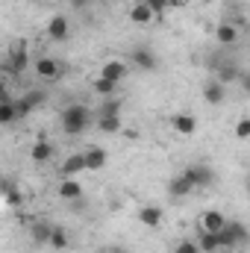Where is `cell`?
<instances>
[{
    "instance_id": "cell-1",
    "label": "cell",
    "mask_w": 250,
    "mask_h": 253,
    "mask_svg": "<svg viewBox=\"0 0 250 253\" xmlns=\"http://www.w3.org/2000/svg\"><path fill=\"white\" fill-rule=\"evenodd\" d=\"M88 126V109L83 103H71L62 109V129L68 135H83Z\"/></svg>"
},
{
    "instance_id": "cell-2",
    "label": "cell",
    "mask_w": 250,
    "mask_h": 253,
    "mask_svg": "<svg viewBox=\"0 0 250 253\" xmlns=\"http://www.w3.org/2000/svg\"><path fill=\"white\" fill-rule=\"evenodd\" d=\"M218 245L224 251H233V248H245L248 245V227L242 221H227L221 230H218Z\"/></svg>"
},
{
    "instance_id": "cell-3",
    "label": "cell",
    "mask_w": 250,
    "mask_h": 253,
    "mask_svg": "<svg viewBox=\"0 0 250 253\" xmlns=\"http://www.w3.org/2000/svg\"><path fill=\"white\" fill-rule=\"evenodd\" d=\"M183 177H186L194 189L212 186V180H215V177H212V168H206V165H188L186 171H183Z\"/></svg>"
},
{
    "instance_id": "cell-4",
    "label": "cell",
    "mask_w": 250,
    "mask_h": 253,
    "mask_svg": "<svg viewBox=\"0 0 250 253\" xmlns=\"http://www.w3.org/2000/svg\"><path fill=\"white\" fill-rule=\"evenodd\" d=\"M197 221H200V224H197V230H203V233H218V230L227 224V215H224V212H218V209H206Z\"/></svg>"
},
{
    "instance_id": "cell-5",
    "label": "cell",
    "mask_w": 250,
    "mask_h": 253,
    "mask_svg": "<svg viewBox=\"0 0 250 253\" xmlns=\"http://www.w3.org/2000/svg\"><path fill=\"white\" fill-rule=\"evenodd\" d=\"M27 62H30V56H27V44H18V47H12L9 56H6V71H9V74H24Z\"/></svg>"
},
{
    "instance_id": "cell-6",
    "label": "cell",
    "mask_w": 250,
    "mask_h": 253,
    "mask_svg": "<svg viewBox=\"0 0 250 253\" xmlns=\"http://www.w3.org/2000/svg\"><path fill=\"white\" fill-rule=\"evenodd\" d=\"M68 36H71L68 18H65V15H53V18L47 21V39H50V42H65Z\"/></svg>"
},
{
    "instance_id": "cell-7",
    "label": "cell",
    "mask_w": 250,
    "mask_h": 253,
    "mask_svg": "<svg viewBox=\"0 0 250 253\" xmlns=\"http://www.w3.org/2000/svg\"><path fill=\"white\" fill-rule=\"evenodd\" d=\"M203 100H206L209 106H221V103L227 100V85L218 83V80H209V83L203 85Z\"/></svg>"
},
{
    "instance_id": "cell-8",
    "label": "cell",
    "mask_w": 250,
    "mask_h": 253,
    "mask_svg": "<svg viewBox=\"0 0 250 253\" xmlns=\"http://www.w3.org/2000/svg\"><path fill=\"white\" fill-rule=\"evenodd\" d=\"M42 103H44V94H42V91H27L21 100H15V106H18V118H24V115L36 112Z\"/></svg>"
},
{
    "instance_id": "cell-9",
    "label": "cell",
    "mask_w": 250,
    "mask_h": 253,
    "mask_svg": "<svg viewBox=\"0 0 250 253\" xmlns=\"http://www.w3.org/2000/svg\"><path fill=\"white\" fill-rule=\"evenodd\" d=\"M83 162H85V171H100V168H106L109 156H106L103 147H88V150L83 153Z\"/></svg>"
},
{
    "instance_id": "cell-10",
    "label": "cell",
    "mask_w": 250,
    "mask_h": 253,
    "mask_svg": "<svg viewBox=\"0 0 250 253\" xmlns=\"http://www.w3.org/2000/svg\"><path fill=\"white\" fill-rule=\"evenodd\" d=\"M162 215H165L162 206H141V209H138V221H141L144 227H150V230L162 224Z\"/></svg>"
},
{
    "instance_id": "cell-11",
    "label": "cell",
    "mask_w": 250,
    "mask_h": 253,
    "mask_svg": "<svg viewBox=\"0 0 250 253\" xmlns=\"http://www.w3.org/2000/svg\"><path fill=\"white\" fill-rule=\"evenodd\" d=\"M191 191H194V186L188 183V180L183 177V174H177V177H174V180L168 183V194H171L174 200H183V197H188Z\"/></svg>"
},
{
    "instance_id": "cell-12",
    "label": "cell",
    "mask_w": 250,
    "mask_h": 253,
    "mask_svg": "<svg viewBox=\"0 0 250 253\" xmlns=\"http://www.w3.org/2000/svg\"><path fill=\"white\" fill-rule=\"evenodd\" d=\"M100 77L118 85V83H121V80L126 77V65H124V62H118V59H112V62H106V65H103V71H100Z\"/></svg>"
},
{
    "instance_id": "cell-13",
    "label": "cell",
    "mask_w": 250,
    "mask_h": 253,
    "mask_svg": "<svg viewBox=\"0 0 250 253\" xmlns=\"http://www.w3.org/2000/svg\"><path fill=\"white\" fill-rule=\"evenodd\" d=\"M239 36H242V33H239V27H236V24H227V21H224V24H218V27H215V39H218L221 44H236V42H239Z\"/></svg>"
},
{
    "instance_id": "cell-14",
    "label": "cell",
    "mask_w": 250,
    "mask_h": 253,
    "mask_svg": "<svg viewBox=\"0 0 250 253\" xmlns=\"http://www.w3.org/2000/svg\"><path fill=\"white\" fill-rule=\"evenodd\" d=\"M171 124H174V129H177L180 135H191V132L197 129V118H194V115H188V112H180V115H174V118H171Z\"/></svg>"
},
{
    "instance_id": "cell-15",
    "label": "cell",
    "mask_w": 250,
    "mask_h": 253,
    "mask_svg": "<svg viewBox=\"0 0 250 253\" xmlns=\"http://www.w3.org/2000/svg\"><path fill=\"white\" fill-rule=\"evenodd\" d=\"M85 171V162H83V153H71L68 159L62 162V177H77V174H83Z\"/></svg>"
},
{
    "instance_id": "cell-16",
    "label": "cell",
    "mask_w": 250,
    "mask_h": 253,
    "mask_svg": "<svg viewBox=\"0 0 250 253\" xmlns=\"http://www.w3.org/2000/svg\"><path fill=\"white\" fill-rule=\"evenodd\" d=\"M200 253H218L221 251V245H218V233H203V230H197V242H194Z\"/></svg>"
},
{
    "instance_id": "cell-17",
    "label": "cell",
    "mask_w": 250,
    "mask_h": 253,
    "mask_svg": "<svg viewBox=\"0 0 250 253\" xmlns=\"http://www.w3.org/2000/svg\"><path fill=\"white\" fill-rule=\"evenodd\" d=\"M36 74L44 77V80H56V77H59V62L50 59V56H42V59L36 62Z\"/></svg>"
},
{
    "instance_id": "cell-18",
    "label": "cell",
    "mask_w": 250,
    "mask_h": 253,
    "mask_svg": "<svg viewBox=\"0 0 250 253\" xmlns=\"http://www.w3.org/2000/svg\"><path fill=\"white\" fill-rule=\"evenodd\" d=\"M50 156H53V144H50V141H36L33 150H30V159H33L36 165H44Z\"/></svg>"
},
{
    "instance_id": "cell-19",
    "label": "cell",
    "mask_w": 250,
    "mask_h": 253,
    "mask_svg": "<svg viewBox=\"0 0 250 253\" xmlns=\"http://www.w3.org/2000/svg\"><path fill=\"white\" fill-rule=\"evenodd\" d=\"M132 65L141 68V71H156V56H153L150 50L138 47V50H132Z\"/></svg>"
},
{
    "instance_id": "cell-20",
    "label": "cell",
    "mask_w": 250,
    "mask_h": 253,
    "mask_svg": "<svg viewBox=\"0 0 250 253\" xmlns=\"http://www.w3.org/2000/svg\"><path fill=\"white\" fill-rule=\"evenodd\" d=\"M59 197L62 200H77V197H83V186L74 180V177H68L59 183Z\"/></svg>"
},
{
    "instance_id": "cell-21",
    "label": "cell",
    "mask_w": 250,
    "mask_h": 253,
    "mask_svg": "<svg viewBox=\"0 0 250 253\" xmlns=\"http://www.w3.org/2000/svg\"><path fill=\"white\" fill-rule=\"evenodd\" d=\"M18 121V106H15V100L9 97V100H0V126L6 124H15Z\"/></svg>"
},
{
    "instance_id": "cell-22",
    "label": "cell",
    "mask_w": 250,
    "mask_h": 253,
    "mask_svg": "<svg viewBox=\"0 0 250 253\" xmlns=\"http://www.w3.org/2000/svg\"><path fill=\"white\" fill-rule=\"evenodd\" d=\"M50 230H53V224H47V221H42V218H39V221L33 224V230H30V233H33V242H36V245H47Z\"/></svg>"
},
{
    "instance_id": "cell-23",
    "label": "cell",
    "mask_w": 250,
    "mask_h": 253,
    "mask_svg": "<svg viewBox=\"0 0 250 253\" xmlns=\"http://www.w3.org/2000/svg\"><path fill=\"white\" fill-rule=\"evenodd\" d=\"M129 21H132V24H141V27H144V24H150V21H153V12H150V9H147L144 3H135V6L129 9Z\"/></svg>"
},
{
    "instance_id": "cell-24",
    "label": "cell",
    "mask_w": 250,
    "mask_h": 253,
    "mask_svg": "<svg viewBox=\"0 0 250 253\" xmlns=\"http://www.w3.org/2000/svg\"><path fill=\"white\" fill-rule=\"evenodd\" d=\"M97 129H100V132H109V135L121 132V115H100Z\"/></svg>"
},
{
    "instance_id": "cell-25",
    "label": "cell",
    "mask_w": 250,
    "mask_h": 253,
    "mask_svg": "<svg viewBox=\"0 0 250 253\" xmlns=\"http://www.w3.org/2000/svg\"><path fill=\"white\" fill-rule=\"evenodd\" d=\"M47 248H53V251H65V248H68V230H65V227H53V230H50Z\"/></svg>"
},
{
    "instance_id": "cell-26",
    "label": "cell",
    "mask_w": 250,
    "mask_h": 253,
    "mask_svg": "<svg viewBox=\"0 0 250 253\" xmlns=\"http://www.w3.org/2000/svg\"><path fill=\"white\" fill-rule=\"evenodd\" d=\"M94 91H97V94H103V97H112V94H115V83H109V80L97 77V80H94Z\"/></svg>"
},
{
    "instance_id": "cell-27",
    "label": "cell",
    "mask_w": 250,
    "mask_h": 253,
    "mask_svg": "<svg viewBox=\"0 0 250 253\" xmlns=\"http://www.w3.org/2000/svg\"><path fill=\"white\" fill-rule=\"evenodd\" d=\"M236 77H239L236 65H224V68H221V77H218V83H224V85H227V83H233Z\"/></svg>"
},
{
    "instance_id": "cell-28",
    "label": "cell",
    "mask_w": 250,
    "mask_h": 253,
    "mask_svg": "<svg viewBox=\"0 0 250 253\" xmlns=\"http://www.w3.org/2000/svg\"><path fill=\"white\" fill-rule=\"evenodd\" d=\"M100 115H121V103H118V100H112V97H106V103H103Z\"/></svg>"
},
{
    "instance_id": "cell-29",
    "label": "cell",
    "mask_w": 250,
    "mask_h": 253,
    "mask_svg": "<svg viewBox=\"0 0 250 253\" xmlns=\"http://www.w3.org/2000/svg\"><path fill=\"white\" fill-rule=\"evenodd\" d=\"M144 6H147L153 15H162V12H168V0H144Z\"/></svg>"
},
{
    "instance_id": "cell-30",
    "label": "cell",
    "mask_w": 250,
    "mask_h": 253,
    "mask_svg": "<svg viewBox=\"0 0 250 253\" xmlns=\"http://www.w3.org/2000/svg\"><path fill=\"white\" fill-rule=\"evenodd\" d=\"M236 135H239V138H248L250 135V118H239V124H236Z\"/></svg>"
},
{
    "instance_id": "cell-31",
    "label": "cell",
    "mask_w": 250,
    "mask_h": 253,
    "mask_svg": "<svg viewBox=\"0 0 250 253\" xmlns=\"http://www.w3.org/2000/svg\"><path fill=\"white\" fill-rule=\"evenodd\" d=\"M174 253H200V248H197V245H194V242H180V245H177V248H174Z\"/></svg>"
},
{
    "instance_id": "cell-32",
    "label": "cell",
    "mask_w": 250,
    "mask_h": 253,
    "mask_svg": "<svg viewBox=\"0 0 250 253\" xmlns=\"http://www.w3.org/2000/svg\"><path fill=\"white\" fill-rule=\"evenodd\" d=\"M0 100H9V88H6V83L0 80Z\"/></svg>"
},
{
    "instance_id": "cell-33",
    "label": "cell",
    "mask_w": 250,
    "mask_h": 253,
    "mask_svg": "<svg viewBox=\"0 0 250 253\" xmlns=\"http://www.w3.org/2000/svg\"><path fill=\"white\" fill-rule=\"evenodd\" d=\"M183 3H186V0H168V9H180Z\"/></svg>"
},
{
    "instance_id": "cell-34",
    "label": "cell",
    "mask_w": 250,
    "mask_h": 253,
    "mask_svg": "<svg viewBox=\"0 0 250 253\" xmlns=\"http://www.w3.org/2000/svg\"><path fill=\"white\" fill-rule=\"evenodd\" d=\"M71 3H74V9H83L85 6V0H71Z\"/></svg>"
},
{
    "instance_id": "cell-35",
    "label": "cell",
    "mask_w": 250,
    "mask_h": 253,
    "mask_svg": "<svg viewBox=\"0 0 250 253\" xmlns=\"http://www.w3.org/2000/svg\"><path fill=\"white\" fill-rule=\"evenodd\" d=\"M109 253H124V251H109Z\"/></svg>"
}]
</instances>
